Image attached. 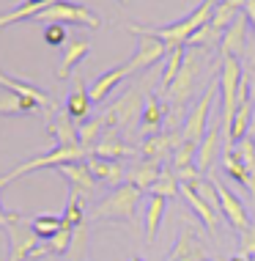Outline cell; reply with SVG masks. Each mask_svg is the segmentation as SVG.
<instances>
[{"label":"cell","mask_w":255,"mask_h":261,"mask_svg":"<svg viewBox=\"0 0 255 261\" xmlns=\"http://www.w3.org/2000/svg\"><path fill=\"white\" fill-rule=\"evenodd\" d=\"M203 66H206V50H201V47H187V50H184L181 72L176 77V83L170 86V91L165 94V99L170 105V113H167L170 132H179L176 124H179V116L184 113V108H187V102L192 99L197 80H201V74H203Z\"/></svg>","instance_id":"1"},{"label":"cell","mask_w":255,"mask_h":261,"mask_svg":"<svg viewBox=\"0 0 255 261\" xmlns=\"http://www.w3.org/2000/svg\"><path fill=\"white\" fill-rule=\"evenodd\" d=\"M211 11H214V3H211V0H203L192 14H187V17L179 19V22L165 25V28H146V25H140V31H146L148 36H157L167 50H176V47L187 44V41L192 39L203 25H209Z\"/></svg>","instance_id":"2"},{"label":"cell","mask_w":255,"mask_h":261,"mask_svg":"<svg viewBox=\"0 0 255 261\" xmlns=\"http://www.w3.org/2000/svg\"><path fill=\"white\" fill-rule=\"evenodd\" d=\"M143 198V190H137L129 181H124L121 187H116L104 201H99L94 212L88 215V220H126L134 223V212Z\"/></svg>","instance_id":"3"},{"label":"cell","mask_w":255,"mask_h":261,"mask_svg":"<svg viewBox=\"0 0 255 261\" xmlns=\"http://www.w3.org/2000/svg\"><path fill=\"white\" fill-rule=\"evenodd\" d=\"M6 234H9L11 250H9V261H27L33 256H44L47 248L41 245V239L36 237L31 220L25 215H14V220L6 225Z\"/></svg>","instance_id":"4"},{"label":"cell","mask_w":255,"mask_h":261,"mask_svg":"<svg viewBox=\"0 0 255 261\" xmlns=\"http://www.w3.org/2000/svg\"><path fill=\"white\" fill-rule=\"evenodd\" d=\"M33 22H61V25H85V28H99L102 25V19L96 17L91 9H85L80 3H72V0H52L49 6H44L36 17H33Z\"/></svg>","instance_id":"5"},{"label":"cell","mask_w":255,"mask_h":261,"mask_svg":"<svg viewBox=\"0 0 255 261\" xmlns=\"http://www.w3.org/2000/svg\"><path fill=\"white\" fill-rule=\"evenodd\" d=\"M85 157H88V149H82V146H52V149L47 154H41V157H33V160L22 162V165L11 168L3 179H6V185H9L14 179H22V176L39 171V168H58V165H66V162H80Z\"/></svg>","instance_id":"6"},{"label":"cell","mask_w":255,"mask_h":261,"mask_svg":"<svg viewBox=\"0 0 255 261\" xmlns=\"http://www.w3.org/2000/svg\"><path fill=\"white\" fill-rule=\"evenodd\" d=\"M217 88H219V80H217V77H211L209 86L203 88V96L195 102V108L189 110L187 121H184V126H181V138L184 140L201 146V140H203V135H206V129L211 124L209 121V113H211V102L217 99Z\"/></svg>","instance_id":"7"},{"label":"cell","mask_w":255,"mask_h":261,"mask_svg":"<svg viewBox=\"0 0 255 261\" xmlns=\"http://www.w3.org/2000/svg\"><path fill=\"white\" fill-rule=\"evenodd\" d=\"M143 105H146L143 91L129 88L121 99H116L107 110L102 113V118H104L107 126H124V129H132V126L140 121V116H143Z\"/></svg>","instance_id":"8"},{"label":"cell","mask_w":255,"mask_h":261,"mask_svg":"<svg viewBox=\"0 0 255 261\" xmlns=\"http://www.w3.org/2000/svg\"><path fill=\"white\" fill-rule=\"evenodd\" d=\"M129 31L137 36V50L129 61H126V66H129V74H137V72H146V69H151L154 63L165 61L167 55V47L162 44L157 36H148L146 31H140V25H129Z\"/></svg>","instance_id":"9"},{"label":"cell","mask_w":255,"mask_h":261,"mask_svg":"<svg viewBox=\"0 0 255 261\" xmlns=\"http://www.w3.org/2000/svg\"><path fill=\"white\" fill-rule=\"evenodd\" d=\"M211 181H214V187H217V198H219V215H222L225 220L231 223V228H233V231H239V234H242L244 228H250V225H252V217L247 215V206H244V203L236 198V193L225 187L222 181L217 179V176H211Z\"/></svg>","instance_id":"10"},{"label":"cell","mask_w":255,"mask_h":261,"mask_svg":"<svg viewBox=\"0 0 255 261\" xmlns=\"http://www.w3.org/2000/svg\"><path fill=\"white\" fill-rule=\"evenodd\" d=\"M211 258L206 248H203L201 237H197V228L192 223L184 220L179 228V237H176V245L170 250V261H206Z\"/></svg>","instance_id":"11"},{"label":"cell","mask_w":255,"mask_h":261,"mask_svg":"<svg viewBox=\"0 0 255 261\" xmlns=\"http://www.w3.org/2000/svg\"><path fill=\"white\" fill-rule=\"evenodd\" d=\"M222 151V121H211L206 135H203L201 146H197V157H195V168L203 176L214 171V162Z\"/></svg>","instance_id":"12"},{"label":"cell","mask_w":255,"mask_h":261,"mask_svg":"<svg viewBox=\"0 0 255 261\" xmlns=\"http://www.w3.org/2000/svg\"><path fill=\"white\" fill-rule=\"evenodd\" d=\"M0 86L9 88V91H14L17 96H22V99H27V102H33L36 108H41V110L47 113V118H49V113L55 110V99H52V96H49L47 91L36 88L33 83H27V80H17V77L0 72Z\"/></svg>","instance_id":"13"},{"label":"cell","mask_w":255,"mask_h":261,"mask_svg":"<svg viewBox=\"0 0 255 261\" xmlns=\"http://www.w3.org/2000/svg\"><path fill=\"white\" fill-rule=\"evenodd\" d=\"M219 53H222V58H244V53H247V14L244 11L239 14V17L233 19V25L222 33V39H219Z\"/></svg>","instance_id":"14"},{"label":"cell","mask_w":255,"mask_h":261,"mask_svg":"<svg viewBox=\"0 0 255 261\" xmlns=\"http://www.w3.org/2000/svg\"><path fill=\"white\" fill-rule=\"evenodd\" d=\"M184 143L181 132H162V135H154V138H146L143 146H140V154L143 160H154V162H162L167 157H173V151Z\"/></svg>","instance_id":"15"},{"label":"cell","mask_w":255,"mask_h":261,"mask_svg":"<svg viewBox=\"0 0 255 261\" xmlns=\"http://www.w3.org/2000/svg\"><path fill=\"white\" fill-rule=\"evenodd\" d=\"M85 165L91 168V173H94L96 181H104V185H110L112 190L121 187L124 179H126V168L116 160H104V157H96V154H88V157H85Z\"/></svg>","instance_id":"16"},{"label":"cell","mask_w":255,"mask_h":261,"mask_svg":"<svg viewBox=\"0 0 255 261\" xmlns=\"http://www.w3.org/2000/svg\"><path fill=\"white\" fill-rule=\"evenodd\" d=\"M181 198L187 201V206L192 209L197 217H201V223L206 225L209 234H211V237H217V234H219V223H222V215H219L214 206H209V203L203 201L192 187H187V185H181Z\"/></svg>","instance_id":"17"},{"label":"cell","mask_w":255,"mask_h":261,"mask_svg":"<svg viewBox=\"0 0 255 261\" xmlns=\"http://www.w3.org/2000/svg\"><path fill=\"white\" fill-rule=\"evenodd\" d=\"M47 132H49V138L55 140V146H80V129H77V121L69 116L66 110L58 113V116L47 118Z\"/></svg>","instance_id":"18"},{"label":"cell","mask_w":255,"mask_h":261,"mask_svg":"<svg viewBox=\"0 0 255 261\" xmlns=\"http://www.w3.org/2000/svg\"><path fill=\"white\" fill-rule=\"evenodd\" d=\"M63 179L72 185L74 193H80V195H88V193H94V187H96V179H94V173H91V168L85 165V160L80 162H66V165H58L55 168Z\"/></svg>","instance_id":"19"},{"label":"cell","mask_w":255,"mask_h":261,"mask_svg":"<svg viewBox=\"0 0 255 261\" xmlns=\"http://www.w3.org/2000/svg\"><path fill=\"white\" fill-rule=\"evenodd\" d=\"M129 77V66L126 63H121V66H116V69H110V72H104V74H99L94 83H91V88H88V94H91V102L99 105V102H104L110 96V91L118 86L121 80H126Z\"/></svg>","instance_id":"20"},{"label":"cell","mask_w":255,"mask_h":261,"mask_svg":"<svg viewBox=\"0 0 255 261\" xmlns=\"http://www.w3.org/2000/svg\"><path fill=\"white\" fill-rule=\"evenodd\" d=\"M162 124H165V105L157 96H148L143 105V116H140V135H143V140L162 135Z\"/></svg>","instance_id":"21"},{"label":"cell","mask_w":255,"mask_h":261,"mask_svg":"<svg viewBox=\"0 0 255 261\" xmlns=\"http://www.w3.org/2000/svg\"><path fill=\"white\" fill-rule=\"evenodd\" d=\"M91 108H94V102H91V94H88V88H85L82 77H74V88H72V94L66 96V113L77 124H82L85 118H91Z\"/></svg>","instance_id":"22"},{"label":"cell","mask_w":255,"mask_h":261,"mask_svg":"<svg viewBox=\"0 0 255 261\" xmlns=\"http://www.w3.org/2000/svg\"><path fill=\"white\" fill-rule=\"evenodd\" d=\"M91 154H96V157H104V160H116V162H121L124 157H134V151L132 146H126L121 138L116 135V132H104L102 140L91 149Z\"/></svg>","instance_id":"23"},{"label":"cell","mask_w":255,"mask_h":261,"mask_svg":"<svg viewBox=\"0 0 255 261\" xmlns=\"http://www.w3.org/2000/svg\"><path fill=\"white\" fill-rule=\"evenodd\" d=\"M244 3L247 0H219V3H214V11H211L209 25L214 28L217 33H225L233 25V19L244 11Z\"/></svg>","instance_id":"24"},{"label":"cell","mask_w":255,"mask_h":261,"mask_svg":"<svg viewBox=\"0 0 255 261\" xmlns=\"http://www.w3.org/2000/svg\"><path fill=\"white\" fill-rule=\"evenodd\" d=\"M159 173H162V162L140 160L134 168H129V171H126V181H129V185H134L137 190H143V193H148V190H151V185L159 179Z\"/></svg>","instance_id":"25"},{"label":"cell","mask_w":255,"mask_h":261,"mask_svg":"<svg viewBox=\"0 0 255 261\" xmlns=\"http://www.w3.org/2000/svg\"><path fill=\"white\" fill-rule=\"evenodd\" d=\"M91 53V41L88 39H77V41H72V44L66 47V53H63V58H61V66H58V80H69L72 77V72L77 66L82 63V58Z\"/></svg>","instance_id":"26"},{"label":"cell","mask_w":255,"mask_h":261,"mask_svg":"<svg viewBox=\"0 0 255 261\" xmlns=\"http://www.w3.org/2000/svg\"><path fill=\"white\" fill-rule=\"evenodd\" d=\"M162 217H165V198H159V195H148V206H146V242L148 245L157 239Z\"/></svg>","instance_id":"27"},{"label":"cell","mask_w":255,"mask_h":261,"mask_svg":"<svg viewBox=\"0 0 255 261\" xmlns=\"http://www.w3.org/2000/svg\"><path fill=\"white\" fill-rule=\"evenodd\" d=\"M36 110H39L36 105L17 96L14 91H9V88L0 91V116H31Z\"/></svg>","instance_id":"28"},{"label":"cell","mask_w":255,"mask_h":261,"mask_svg":"<svg viewBox=\"0 0 255 261\" xmlns=\"http://www.w3.org/2000/svg\"><path fill=\"white\" fill-rule=\"evenodd\" d=\"M181 63H184V47H176V50H167L165 55V69H162V83H159V96H165L170 86L176 83V77L181 72Z\"/></svg>","instance_id":"29"},{"label":"cell","mask_w":255,"mask_h":261,"mask_svg":"<svg viewBox=\"0 0 255 261\" xmlns=\"http://www.w3.org/2000/svg\"><path fill=\"white\" fill-rule=\"evenodd\" d=\"M104 118L102 116H96V118H85L82 124H77V129H80V146L82 149H88V154H91V149L102 140V129H104Z\"/></svg>","instance_id":"30"},{"label":"cell","mask_w":255,"mask_h":261,"mask_svg":"<svg viewBox=\"0 0 255 261\" xmlns=\"http://www.w3.org/2000/svg\"><path fill=\"white\" fill-rule=\"evenodd\" d=\"M148 195H159V198H176V195H181V185L179 179H176L173 171H162L159 179L151 185V190H148Z\"/></svg>","instance_id":"31"},{"label":"cell","mask_w":255,"mask_h":261,"mask_svg":"<svg viewBox=\"0 0 255 261\" xmlns=\"http://www.w3.org/2000/svg\"><path fill=\"white\" fill-rule=\"evenodd\" d=\"M63 225H69V228H80L85 223V206H82V195L80 193H69V201H66V209H63Z\"/></svg>","instance_id":"32"},{"label":"cell","mask_w":255,"mask_h":261,"mask_svg":"<svg viewBox=\"0 0 255 261\" xmlns=\"http://www.w3.org/2000/svg\"><path fill=\"white\" fill-rule=\"evenodd\" d=\"M31 225H33V231H36L39 239H52L63 228V217H58V215H39V217L31 220Z\"/></svg>","instance_id":"33"},{"label":"cell","mask_w":255,"mask_h":261,"mask_svg":"<svg viewBox=\"0 0 255 261\" xmlns=\"http://www.w3.org/2000/svg\"><path fill=\"white\" fill-rule=\"evenodd\" d=\"M195 157H197V143H189V140H184L179 149L173 151V171L195 165Z\"/></svg>","instance_id":"34"},{"label":"cell","mask_w":255,"mask_h":261,"mask_svg":"<svg viewBox=\"0 0 255 261\" xmlns=\"http://www.w3.org/2000/svg\"><path fill=\"white\" fill-rule=\"evenodd\" d=\"M72 237H74V228L63 225L52 239H47V245H44L47 253H69V248H72Z\"/></svg>","instance_id":"35"},{"label":"cell","mask_w":255,"mask_h":261,"mask_svg":"<svg viewBox=\"0 0 255 261\" xmlns=\"http://www.w3.org/2000/svg\"><path fill=\"white\" fill-rule=\"evenodd\" d=\"M85 245H88V225H80L74 228V237H72V248H69V261H82L85 258Z\"/></svg>","instance_id":"36"},{"label":"cell","mask_w":255,"mask_h":261,"mask_svg":"<svg viewBox=\"0 0 255 261\" xmlns=\"http://www.w3.org/2000/svg\"><path fill=\"white\" fill-rule=\"evenodd\" d=\"M219 39H222V33H217L211 25H203L201 31L187 41V47H203V50H206V47H211V44H219Z\"/></svg>","instance_id":"37"},{"label":"cell","mask_w":255,"mask_h":261,"mask_svg":"<svg viewBox=\"0 0 255 261\" xmlns=\"http://www.w3.org/2000/svg\"><path fill=\"white\" fill-rule=\"evenodd\" d=\"M239 256L255 258V223L239 234Z\"/></svg>","instance_id":"38"},{"label":"cell","mask_w":255,"mask_h":261,"mask_svg":"<svg viewBox=\"0 0 255 261\" xmlns=\"http://www.w3.org/2000/svg\"><path fill=\"white\" fill-rule=\"evenodd\" d=\"M44 41L49 47H58L66 41V25H61V22H49L44 28Z\"/></svg>","instance_id":"39"},{"label":"cell","mask_w":255,"mask_h":261,"mask_svg":"<svg viewBox=\"0 0 255 261\" xmlns=\"http://www.w3.org/2000/svg\"><path fill=\"white\" fill-rule=\"evenodd\" d=\"M3 185H6V179L0 176V228L6 231V225L14 220V215H17V212H6V209H3Z\"/></svg>","instance_id":"40"},{"label":"cell","mask_w":255,"mask_h":261,"mask_svg":"<svg viewBox=\"0 0 255 261\" xmlns=\"http://www.w3.org/2000/svg\"><path fill=\"white\" fill-rule=\"evenodd\" d=\"M244 58H247V72H252V74H255V36L247 41V53H244Z\"/></svg>","instance_id":"41"},{"label":"cell","mask_w":255,"mask_h":261,"mask_svg":"<svg viewBox=\"0 0 255 261\" xmlns=\"http://www.w3.org/2000/svg\"><path fill=\"white\" fill-rule=\"evenodd\" d=\"M244 14H247V22L252 25V36H255V0H247L244 3Z\"/></svg>","instance_id":"42"},{"label":"cell","mask_w":255,"mask_h":261,"mask_svg":"<svg viewBox=\"0 0 255 261\" xmlns=\"http://www.w3.org/2000/svg\"><path fill=\"white\" fill-rule=\"evenodd\" d=\"M247 77V83H250V105H252V110H255V74L252 72H244Z\"/></svg>","instance_id":"43"},{"label":"cell","mask_w":255,"mask_h":261,"mask_svg":"<svg viewBox=\"0 0 255 261\" xmlns=\"http://www.w3.org/2000/svg\"><path fill=\"white\" fill-rule=\"evenodd\" d=\"M27 3H36V6H49L52 0H27Z\"/></svg>","instance_id":"44"},{"label":"cell","mask_w":255,"mask_h":261,"mask_svg":"<svg viewBox=\"0 0 255 261\" xmlns=\"http://www.w3.org/2000/svg\"><path fill=\"white\" fill-rule=\"evenodd\" d=\"M231 261H250V258H244V256H239V253H236V256H233Z\"/></svg>","instance_id":"45"},{"label":"cell","mask_w":255,"mask_h":261,"mask_svg":"<svg viewBox=\"0 0 255 261\" xmlns=\"http://www.w3.org/2000/svg\"><path fill=\"white\" fill-rule=\"evenodd\" d=\"M132 261H146V258H140V256H134V258H132Z\"/></svg>","instance_id":"46"},{"label":"cell","mask_w":255,"mask_h":261,"mask_svg":"<svg viewBox=\"0 0 255 261\" xmlns=\"http://www.w3.org/2000/svg\"><path fill=\"white\" fill-rule=\"evenodd\" d=\"M211 3H219V0H211Z\"/></svg>","instance_id":"47"},{"label":"cell","mask_w":255,"mask_h":261,"mask_svg":"<svg viewBox=\"0 0 255 261\" xmlns=\"http://www.w3.org/2000/svg\"><path fill=\"white\" fill-rule=\"evenodd\" d=\"M121 3H129V0H121Z\"/></svg>","instance_id":"48"},{"label":"cell","mask_w":255,"mask_h":261,"mask_svg":"<svg viewBox=\"0 0 255 261\" xmlns=\"http://www.w3.org/2000/svg\"><path fill=\"white\" fill-rule=\"evenodd\" d=\"M206 261H214V258H206Z\"/></svg>","instance_id":"49"},{"label":"cell","mask_w":255,"mask_h":261,"mask_svg":"<svg viewBox=\"0 0 255 261\" xmlns=\"http://www.w3.org/2000/svg\"><path fill=\"white\" fill-rule=\"evenodd\" d=\"M250 261H255V258H250Z\"/></svg>","instance_id":"50"}]
</instances>
